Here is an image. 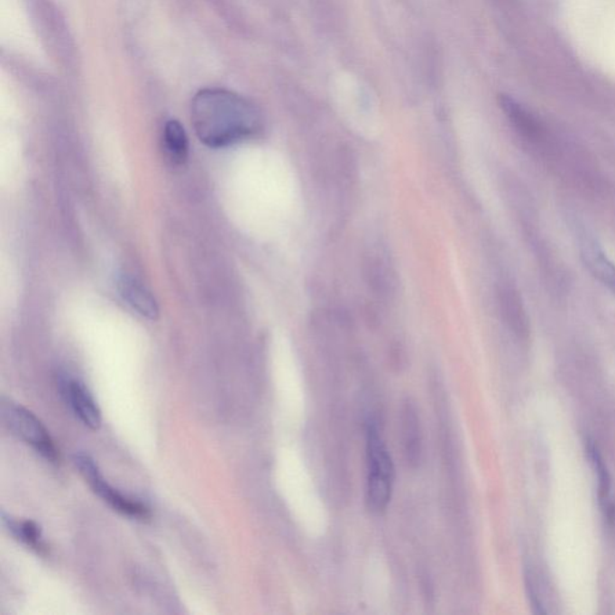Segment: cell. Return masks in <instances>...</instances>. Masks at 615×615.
<instances>
[{"mask_svg":"<svg viewBox=\"0 0 615 615\" xmlns=\"http://www.w3.org/2000/svg\"><path fill=\"white\" fill-rule=\"evenodd\" d=\"M191 123L202 143L224 148L259 132L262 115L252 101L222 88H205L191 101Z\"/></svg>","mask_w":615,"mask_h":615,"instance_id":"6da1fadb","label":"cell"},{"mask_svg":"<svg viewBox=\"0 0 615 615\" xmlns=\"http://www.w3.org/2000/svg\"><path fill=\"white\" fill-rule=\"evenodd\" d=\"M35 31L50 56L65 68L75 67L76 47L70 28L53 0H24Z\"/></svg>","mask_w":615,"mask_h":615,"instance_id":"7a4b0ae2","label":"cell"},{"mask_svg":"<svg viewBox=\"0 0 615 615\" xmlns=\"http://www.w3.org/2000/svg\"><path fill=\"white\" fill-rule=\"evenodd\" d=\"M367 504L374 513L385 512L392 498L394 464L389 448L372 423L367 429Z\"/></svg>","mask_w":615,"mask_h":615,"instance_id":"3957f363","label":"cell"},{"mask_svg":"<svg viewBox=\"0 0 615 615\" xmlns=\"http://www.w3.org/2000/svg\"><path fill=\"white\" fill-rule=\"evenodd\" d=\"M2 418L4 425L13 432L14 436L31 445L36 454L45 458L47 462H60V451L54 444L49 430L45 428L41 421L28 408L14 403V401L2 400Z\"/></svg>","mask_w":615,"mask_h":615,"instance_id":"277c9868","label":"cell"},{"mask_svg":"<svg viewBox=\"0 0 615 615\" xmlns=\"http://www.w3.org/2000/svg\"><path fill=\"white\" fill-rule=\"evenodd\" d=\"M76 468L86 480V482L92 488L97 497L103 499L105 502L115 511L130 519L147 520L151 519L150 509L141 502L133 500L119 493L115 488L105 480L103 473H100L99 466L88 454H78L74 457Z\"/></svg>","mask_w":615,"mask_h":615,"instance_id":"5b68a950","label":"cell"},{"mask_svg":"<svg viewBox=\"0 0 615 615\" xmlns=\"http://www.w3.org/2000/svg\"><path fill=\"white\" fill-rule=\"evenodd\" d=\"M498 301L505 325L511 329L513 335L520 339H527L530 335L529 315L516 285L509 280L499 283Z\"/></svg>","mask_w":615,"mask_h":615,"instance_id":"8992f818","label":"cell"},{"mask_svg":"<svg viewBox=\"0 0 615 615\" xmlns=\"http://www.w3.org/2000/svg\"><path fill=\"white\" fill-rule=\"evenodd\" d=\"M61 390L76 418L89 429H99L101 411L85 383L78 379L65 378L61 381Z\"/></svg>","mask_w":615,"mask_h":615,"instance_id":"52a82bcc","label":"cell"},{"mask_svg":"<svg viewBox=\"0 0 615 615\" xmlns=\"http://www.w3.org/2000/svg\"><path fill=\"white\" fill-rule=\"evenodd\" d=\"M580 252L589 273L615 296V263L607 256L599 242L588 234H582Z\"/></svg>","mask_w":615,"mask_h":615,"instance_id":"ba28073f","label":"cell"},{"mask_svg":"<svg viewBox=\"0 0 615 615\" xmlns=\"http://www.w3.org/2000/svg\"><path fill=\"white\" fill-rule=\"evenodd\" d=\"M118 291L126 305L148 320H157L159 307L157 299L146 287L130 276L118 280Z\"/></svg>","mask_w":615,"mask_h":615,"instance_id":"9c48e42d","label":"cell"},{"mask_svg":"<svg viewBox=\"0 0 615 615\" xmlns=\"http://www.w3.org/2000/svg\"><path fill=\"white\" fill-rule=\"evenodd\" d=\"M499 104L513 129L528 142L537 144L542 137V129L534 115L509 96L499 97Z\"/></svg>","mask_w":615,"mask_h":615,"instance_id":"30bf717a","label":"cell"},{"mask_svg":"<svg viewBox=\"0 0 615 615\" xmlns=\"http://www.w3.org/2000/svg\"><path fill=\"white\" fill-rule=\"evenodd\" d=\"M403 436L407 461L410 464L418 465L422 454L421 428L418 411L410 401H408L403 408Z\"/></svg>","mask_w":615,"mask_h":615,"instance_id":"8fae6325","label":"cell"},{"mask_svg":"<svg viewBox=\"0 0 615 615\" xmlns=\"http://www.w3.org/2000/svg\"><path fill=\"white\" fill-rule=\"evenodd\" d=\"M3 526L6 528L11 535L22 544L27 545L32 551L39 553V555H45L47 548L43 544L41 530L38 524L32 522V520H17L13 517L2 513Z\"/></svg>","mask_w":615,"mask_h":615,"instance_id":"7c38bea8","label":"cell"},{"mask_svg":"<svg viewBox=\"0 0 615 615\" xmlns=\"http://www.w3.org/2000/svg\"><path fill=\"white\" fill-rule=\"evenodd\" d=\"M162 140H164L166 155L172 164L183 165L187 161L188 153H189V142H188L184 126L179 121L171 119L164 126Z\"/></svg>","mask_w":615,"mask_h":615,"instance_id":"4fadbf2b","label":"cell"},{"mask_svg":"<svg viewBox=\"0 0 615 615\" xmlns=\"http://www.w3.org/2000/svg\"><path fill=\"white\" fill-rule=\"evenodd\" d=\"M588 451L589 454H591L592 463H594L596 472H598L600 497L602 499L606 498L610 493V476L609 470H607L605 462H603L601 454H600L598 447H596L595 444L589 443Z\"/></svg>","mask_w":615,"mask_h":615,"instance_id":"5bb4252c","label":"cell"}]
</instances>
